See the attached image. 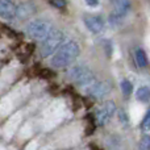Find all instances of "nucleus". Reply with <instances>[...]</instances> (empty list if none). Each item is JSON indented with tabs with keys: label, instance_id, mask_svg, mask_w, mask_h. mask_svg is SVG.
Listing matches in <instances>:
<instances>
[{
	"label": "nucleus",
	"instance_id": "obj_6",
	"mask_svg": "<svg viewBox=\"0 0 150 150\" xmlns=\"http://www.w3.org/2000/svg\"><path fill=\"white\" fill-rule=\"evenodd\" d=\"M87 92L90 95H92L96 99H104L107 95H109L112 90V86L107 80H95L93 83H91L90 86L86 87Z\"/></svg>",
	"mask_w": 150,
	"mask_h": 150
},
{
	"label": "nucleus",
	"instance_id": "obj_14",
	"mask_svg": "<svg viewBox=\"0 0 150 150\" xmlns=\"http://www.w3.org/2000/svg\"><path fill=\"white\" fill-rule=\"evenodd\" d=\"M140 150H150V136L144 134L140 140Z\"/></svg>",
	"mask_w": 150,
	"mask_h": 150
},
{
	"label": "nucleus",
	"instance_id": "obj_17",
	"mask_svg": "<svg viewBox=\"0 0 150 150\" xmlns=\"http://www.w3.org/2000/svg\"><path fill=\"white\" fill-rule=\"evenodd\" d=\"M86 4L88 5V7H98L99 5V0H84Z\"/></svg>",
	"mask_w": 150,
	"mask_h": 150
},
{
	"label": "nucleus",
	"instance_id": "obj_10",
	"mask_svg": "<svg viewBox=\"0 0 150 150\" xmlns=\"http://www.w3.org/2000/svg\"><path fill=\"white\" fill-rule=\"evenodd\" d=\"M136 99L141 103H149L150 101V87L148 86H141L136 91Z\"/></svg>",
	"mask_w": 150,
	"mask_h": 150
},
{
	"label": "nucleus",
	"instance_id": "obj_9",
	"mask_svg": "<svg viewBox=\"0 0 150 150\" xmlns=\"http://www.w3.org/2000/svg\"><path fill=\"white\" fill-rule=\"evenodd\" d=\"M17 16V5L12 0H0V18L12 20Z\"/></svg>",
	"mask_w": 150,
	"mask_h": 150
},
{
	"label": "nucleus",
	"instance_id": "obj_15",
	"mask_svg": "<svg viewBox=\"0 0 150 150\" xmlns=\"http://www.w3.org/2000/svg\"><path fill=\"white\" fill-rule=\"evenodd\" d=\"M50 3L55 8H63L66 5V0H50Z\"/></svg>",
	"mask_w": 150,
	"mask_h": 150
},
{
	"label": "nucleus",
	"instance_id": "obj_12",
	"mask_svg": "<svg viewBox=\"0 0 150 150\" xmlns=\"http://www.w3.org/2000/svg\"><path fill=\"white\" fill-rule=\"evenodd\" d=\"M120 88H121L122 93H124L125 96H129L130 93L133 92V84L130 80L128 79H122L121 83H120Z\"/></svg>",
	"mask_w": 150,
	"mask_h": 150
},
{
	"label": "nucleus",
	"instance_id": "obj_4",
	"mask_svg": "<svg viewBox=\"0 0 150 150\" xmlns=\"http://www.w3.org/2000/svg\"><path fill=\"white\" fill-rule=\"evenodd\" d=\"M67 75L74 83L83 86V87H87L95 82V75L86 66H74L69 70Z\"/></svg>",
	"mask_w": 150,
	"mask_h": 150
},
{
	"label": "nucleus",
	"instance_id": "obj_2",
	"mask_svg": "<svg viewBox=\"0 0 150 150\" xmlns=\"http://www.w3.org/2000/svg\"><path fill=\"white\" fill-rule=\"evenodd\" d=\"M63 44H65V34H63V32L54 28V30L42 41L41 55L42 57L54 55L55 53H57V50L59 49Z\"/></svg>",
	"mask_w": 150,
	"mask_h": 150
},
{
	"label": "nucleus",
	"instance_id": "obj_1",
	"mask_svg": "<svg viewBox=\"0 0 150 150\" xmlns=\"http://www.w3.org/2000/svg\"><path fill=\"white\" fill-rule=\"evenodd\" d=\"M79 53H80V47L76 42L75 41L66 42V44H63L62 46L57 50V53L52 57V59H50L52 66L55 69L67 67L69 65H71V63L78 58Z\"/></svg>",
	"mask_w": 150,
	"mask_h": 150
},
{
	"label": "nucleus",
	"instance_id": "obj_13",
	"mask_svg": "<svg viewBox=\"0 0 150 150\" xmlns=\"http://www.w3.org/2000/svg\"><path fill=\"white\" fill-rule=\"evenodd\" d=\"M141 129H142L144 132L150 130V109H148V112H146L145 116H144L142 122H141Z\"/></svg>",
	"mask_w": 150,
	"mask_h": 150
},
{
	"label": "nucleus",
	"instance_id": "obj_5",
	"mask_svg": "<svg viewBox=\"0 0 150 150\" xmlns=\"http://www.w3.org/2000/svg\"><path fill=\"white\" fill-rule=\"evenodd\" d=\"M129 8H130L129 0H113V12L109 16L111 24H113V25L119 24L127 16Z\"/></svg>",
	"mask_w": 150,
	"mask_h": 150
},
{
	"label": "nucleus",
	"instance_id": "obj_8",
	"mask_svg": "<svg viewBox=\"0 0 150 150\" xmlns=\"http://www.w3.org/2000/svg\"><path fill=\"white\" fill-rule=\"evenodd\" d=\"M83 21H84L86 28H87L91 33H95V34L103 32L104 26H105V23H104L103 17L98 16V15H86Z\"/></svg>",
	"mask_w": 150,
	"mask_h": 150
},
{
	"label": "nucleus",
	"instance_id": "obj_16",
	"mask_svg": "<svg viewBox=\"0 0 150 150\" xmlns=\"http://www.w3.org/2000/svg\"><path fill=\"white\" fill-rule=\"evenodd\" d=\"M119 119H120V121H121L122 124H128V116H127V113H125L124 111L119 112Z\"/></svg>",
	"mask_w": 150,
	"mask_h": 150
},
{
	"label": "nucleus",
	"instance_id": "obj_7",
	"mask_svg": "<svg viewBox=\"0 0 150 150\" xmlns=\"http://www.w3.org/2000/svg\"><path fill=\"white\" fill-rule=\"evenodd\" d=\"M115 112H116V104L111 100L105 101V103L96 111V115H95L96 122H98L99 125H105L107 122L112 119Z\"/></svg>",
	"mask_w": 150,
	"mask_h": 150
},
{
	"label": "nucleus",
	"instance_id": "obj_3",
	"mask_svg": "<svg viewBox=\"0 0 150 150\" xmlns=\"http://www.w3.org/2000/svg\"><path fill=\"white\" fill-rule=\"evenodd\" d=\"M53 30H54L53 24L45 18H36V20L30 21L26 26V32L29 36L34 40H40V41H44Z\"/></svg>",
	"mask_w": 150,
	"mask_h": 150
},
{
	"label": "nucleus",
	"instance_id": "obj_11",
	"mask_svg": "<svg viewBox=\"0 0 150 150\" xmlns=\"http://www.w3.org/2000/svg\"><path fill=\"white\" fill-rule=\"evenodd\" d=\"M136 55V62H137L138 67L141 69H145L146 66L149 65V59H148V55H146L145 50L144 49H137L134 53Z\"/></svg>",
	"mask_w": 150,
	"mask_h": 150
}]
</instances>
